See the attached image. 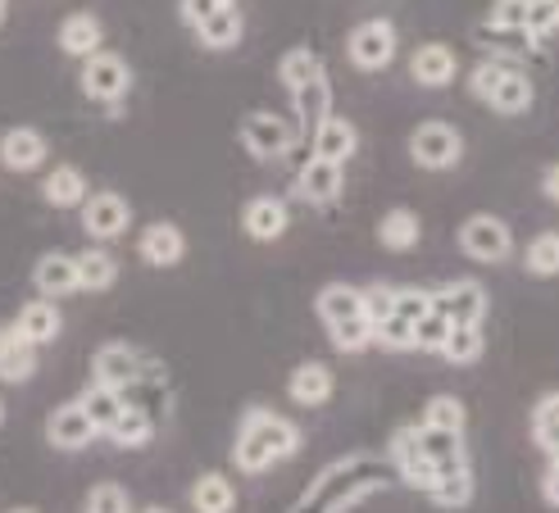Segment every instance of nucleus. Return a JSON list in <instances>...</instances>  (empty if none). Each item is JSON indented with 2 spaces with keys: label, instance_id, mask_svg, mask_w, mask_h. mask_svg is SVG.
<instances>
[{
  "label": "nucleus",
  "instance_id": "obj_27",
  "mask_svg": "<svg viewBox=\"0 0 559 513\" xmlns=\"http://www.w3.org/2000/svg\"><path fill=\"white\" fill-rule=\"evenodd\" d=\"M314 309H319L323 327L346 323V319H365V291L350 287V282H328V287L319 291V300H314Z\"/></svg>",
  "mask_w": 559,
  "mask_h": 513
},
{
  "label": "nucleus",
  "instance_id": "obj_36",
  "mask_svg": "<svg viewBox=\"0 0 559 513\" xmlns=\"http://www.w3.org/2000/svg\"><path fill=\"white\" fill-rule=\"evenodd\" d=\"M191 509L195 513H233L237 509V487L223 473H205L191 487Z\"/></svg>",
  "mask_w": 559,
  "mask_h": 513
},
{
  "label": "nucleus",
  "instance_id": "obj_26",
  "mask_svg": "<svg viewBox=\"0 0 559 513\" xmlns=\"http://www.w3.org/2000/svg\"><path fill=\"white\" fill-rule=\"evenodd\" d=\"M100 41H105V27H100V19L92 10H78V14H69L60 23V50L73 55V60H87V55L105 50Z\"/></svg>",
  "mask_w": 559,
  "mask_h": 513
},
{
  "label": "nucleus",
  "instance_id": "obj_58",
  "mask_svg": "<svg viewBox=\"0 0 559 513\" xmlns=\"http://www.w3.org/2000/svg\"><path fill=\"white\" fill-rule=\"evenodd\" d=\"M0 422H5V401H0Z\"/></svg>",
  "mask_w": 559,
  "mask_h": 513
},
{
  "label": "nucleus",
  "instance_id": "obj_46",
  "mask_svg": "<svg viewBox=\"0 0 559 513\" xmlns=\"http://www.w3.org/2000/svg\"><path fill=\"white\" fill-rule=\"evenodd\" d=\"M428 309H432V291H424V287H391V313L418 323Z\"/></svg>",
  "mask_w": 559,
  "mask_h": 513
},
{
  "label": "nucleus",
  "instance_id": "obj_23",
  "mask_svg": "<svg viewBox=\"0 0 559 513\" xmlns=\"http://www.w3.org/2000/svg\"><path fill=\"white\" fill-rule=\"evenodd\" d=\"M14 323H19V332L41 350V346H50V341L64 332V313H60V305H55V300L37 296V300H23V309L14 313Z\"/></svg>",
  "mask_w": 559,
  "mask_h": 513
},
{
  "label": "nucleus",
  "instance_id": "obj_19",
  "mask_svg": "<svg viewBox=\"0 0 559 513\" xmlns=\"http://www.w3.org/2000/svg\"><path fill=\"white\" fill-rule=\"evenodd\" d=\"M46 155H50V141L37 128H10L0 136V164L10 174H33V168L46 164Z\"/></svg>",
  "mask_w": 559,
  "mask_h": 513
},
{
  "label": "nucleus",
  "instance_id": "obj_22",
  "mask_svg": "<svg viewBox=\"0 0 559 513\" xmlns=\"http://www.w3.org/2000/svg\"><path fill=\"white\" fill-rule=\"evenodd\" d=\"M136 250H142V260L151 269H178L182 254H187V237H182L178 223H151V227H142Z\"/></svg>",
  "mask_w": 559,
  "mask_h": 513
},
{
  "label": "nucleus",
  "instance_id": "obj_13",
  "mask_svg": "<svg viewBox=\"0 0 559 513\" xmlns=\"http://www.w3.org/2000/svg\"><path fill=\"white\" fill-rule=\"evenodd\" d=\"M96 437H100V432H96V422L87 418V409H82L78 401L60 405V409H50V418H46V441H50L55 450H64V454L87 450Z\"/></svg>",
  "mask_w": 559,
  "mask_h": 513
},
{
  "label": "nucleus",
  "instance_id": "obj_3",
  "mask_svg": "<svg viewBox=\"0 0 559 513\" xmlns=\"http://www.w3.org/2000/svg\"><path fill=\"white\" fill-rule=\"evenodd\" d=\"M78 87L87 100L96 105H109V114H119L123 96L132 92V64L115 50H96L82 60V73H78Z\"/></svg>",
  "mask_w": 559,
  "mask_h": 513
},
{
  "label": "nucleus",
  "instance_id": "obj_8",
  "mask_svg": "<svg viewBox=\"0 0 559 513\" xmlns=\"http://www.w3.org/2000/svg\"><path fill=\"white\" fill-rule=\"evenodd\" d=\"M241 146H246V155H255V159L269 164V159L292 155L300 146V136H296L292 123L277 119V114L255 109V114H246V119H241Z\"/></svg>",
  "mask_w": 559,
  "mask_h": 513
},
{
  "label": "nucleus",
  "instance_id": "obj_50",
  "mask_svg": "<svg viewBox=\"0 0 559 513\" xmlns=\"http://www.w3.org/2000/svg\"><path fill=\"white\" fill-rule=\"evenodd\" d=\"M218 5H237V0H178V14H182V23H205Z\"/></svg>",
  "mask_w": 559,
  "mask_h": 513
},
{
  "label": "nucleus",
  "instance_id": "obj_43",
  "mask_svg": "<svg viewBox=\"0 0 559 513\" xmlns=\"http://www.w3.org/2000/svg\"><path fill=\"white\" fill-rule=\"evenodd\" d=\"M328 336H332V346H337L342 355H359V350L373 346V323L369 319H346V323H332Z\"/></svg>",
  "mask_w": 559,
  "mask_h": 513
},
{
  "label": "nucleus",
  "instance_id": "obj_45",
  "mask_svg": "<svg viewBox=\"0 0 559 513\" xmlns=\"http://www.w3.org/2000/svg\"><path fill=\"white\" fill-rule=\"evenodd\" d=\"M445 336H451V319L445 313H437V309H428L424 319L414 323V350H428V355H441V346H445Z\"/></svg>",
  "mask_w": 559,
  "mask_h": 513
},
{
  "label": "nucleus",
  "instance_id": "obj_18",
  "mask_svg": "<svg viewBox=\"0 0 559 513\" xmlns=\"http://www.w3.org/2000/svg\"><path fill=\"white\" fill-rule=\"evenodd\" d=\"M241 227L250 241H277V237H287L292 210L283 195H255V201H246V210H241Z\"/></svg>",
  "mask_w": 559,
  "mask_h": 513
},
{
  "label": "nucleus",
  "instance_id": "obj_52",
  "mask_svg": "<svg viewBox=\"0 0 559 513\" xmlns=\"http://www.w3.org/2000/svg\"><path fill=\"white\" fill-rule=\"evenodd\" d=\"M542 496L559 509V464H550V468H546V477H542Z\"/></svg>",
  "mask_w": 559,
  "mask_h": 513
},
{
  "label": "nucleus",
  "instance_id": "obj_16",
  "mask_svg": "<svg viewBox=\"0 0 559 513\" xmlns=\"http://www.w3.org/2000/svg\"><path fill=\"white\" fill-rule=\"evenodd\" d=\"M332 391H337V378H332L328 363H314V359L296 363L287 378V401L300 409H323L332 401Z\"/></svg>",
  "mask_w": 559,
  "mask_h": 513
},
{
  "label": "nucleus",
  "instance_id": "obj_6",
  "mask_svg": "<svg viewBox=\"0 0 559 513\" xmlns=\"http://www.w3.org/2000/svg\"><path fill=\"white\" fill-rule=\"evenodd\" d=\"M396 46H401V33L391 19H365L355 23V33L346 37V60L359 69V73H378L396 60Z\"/></svg>",
  "mask_w": 559,
  "mask_h": 513
},
{
  "label": "nucleus",
  "instance_id": "obj_12",
  "mask_svg": "<svg viewBox=\"0 0 559 513\" xmlns=\"http://www.w3.org/2000/svg\"><path fill=\"white\" fill-rule=\"evenodd\" d=\"M432 309L445 313L451 323H483L487 319V287L483 282H445V287L432 291Z\"/></svg>",
  "mask_w": 559,
  "mask_h": 513
},
{
  "label": "nucleus",
  "instance_id": "obj_20",
  "mask_svg": "<svg viewBox=\"0 0 559 513\" xmlns=\"http://www.w3.org/2000/svg\"><path fill=\"white\" fill-rule=\"evenodd\" d=\"M292 109H296V136L300 146L314 136V128L332 114V87H328V73H319L314 82H305V87L292 92Z\"/></svg>",
  "mask_w": 559,
  "mask_h": 513
},
{
  "label": "nucleus",
  "instance_id": "obj_9",
  "mask_svg": "<svg viewBox=\"0 0 559 513\" xmlns=\"http://www.w3.org/2000/svg\"><path fill=\"white\" fill-rule=\"evenodd\" d=\"M128 227H132V205L119 191H92L87 201H82V232L92 237V246L119 241Z\"/></svg>",
  "mask_w": 559,
  "mask_h": 513
},
{
  "label": "nucleus",
  "instance_id": "obj_29",
  "mask_svg": "<svg viewBox=\"0 0 559 513\" xmlns=\"http://www.w3.org/2000/svg\"><path fill=\"white\" fill-rule=\"evenodd\" d=\"M246 33V19L237 5H218L205 23H195V41H201L205 50H233Z\"/></svg>",
  "mask_w": 559,
  "mask_h": 513
},
{
  "label": "nucleus",
  "instance_id": "obj_10",
  "mask_svg": "<svg viewBox=\"0 0 559 513\" xmlns=\"http://www.w3.org/2000/svg\"><path fill=\"white\" fill-rule=\"evenodd\" d=\"M386 460H391V468H396V477L405 481V487H414V491L437 487V464L424 454V445H418V427H396V432H391Z\"/></svg>",
  "mask_w": 559,
  "mask_h": 513
},
{
  "label": "nucleus",
  "instance_id": "obj_39",
  "mask_svg": "<svg viewBox=\"0 0 559 513\" xmlns=\"http://www.w3.org/2000/svg\"><path fill=\"white\" fill-rule=\"evenodd\" d=\"M523 269L533 277H559V232H537L523 250Z\"/></svg>",
  "mask_w": 559,
  "mask_h": 513
},
{
  "label": "nucleus",
  "instance_id": "obj_56",
  "mask_svg": "<svg viewBox=\"0 0 559 513\" xmlns=\"http://www.w3.org/2000/svg\"><path fill=\"white\" fill-rule=\"evenodd\" d=\"M550 464H559V445H555V450H550Z\"/></svg>",
  "mask_w": 559,
  "mask_h": 513
},
{
  "label": "nucleus",
  "instance_id": "obj_38",
  "mask_svg": "<svg viewBox=\"0 0 559 513\" xmlns=\"http://www.w3.org/2000/svg\"><path fill=\"white\" fill-rule=\"evenodd\" d=\"M437 509H468L473 500V468H455V473H441L437 487L428 491Z\"/></svg>",
  "mask_w": 559,
  "mask_h": 513
},
{
  "label": "nucleus",
  "instance_id": "obj_5",
  "mask_svg": "<svg viewBox=\"0 0 559 513\" xmlns=\"http://www.w3.org/2000/svg\"><path fill=\"white\" fill-rule=\"evenodd\" d=\"M409 159L428 174H441V168H455L464 159V136L455 123L445 119H428L409 132Z\"/></svg>",
  "mask_w": 559,
  "mask_h": 513
},
{
  "label": "nucleus",
  "instance_id": "obj_21",
  "mask_svg": "<svg viewBox=\"0 0 559 513\" xmlns=\"http://www.w3.org/2000/svg\"><path fill=\"white\" fill-rule=\"evenodd\" d=\"M33 287L46 296V300H64L78 291V260L64 250H46L41 260L33 264Z\"/></svg>",
  "mask_w": 559,
  "mask_h": 513
},
{
  "label": "nucleus",
  "instance_id": "obj_34",
  "mask_svg": "<svg viewBox=\"0 0 559 513\" xmlns=\"http://www.w3.org/2000/svg\"><path fill=\"white\" fill-rule=\"evenodd\" d=\"M155 432H159V422L146 414V409H136V405H128L123 409V418L115 422V427H109V441H115L119 450H146L151 441H155Z\"/></svg>",
  "mask_w": 559,
  "mask_h": 513
},
{
  "label": "nucleus",
  "instance_id": "obj_31",
  "mask_svg": "<svg viewBox=\"0 0 559 513\" xmlns=\"http://www.w3.org/2000/svg\"><path fill=\"white\" fill-rule=\"evenodd\" d=\"M78 405L87 409V418L96 422V432L105 437L109 427H115L119 418H123V409H128V401H123V391H115V386H100V382H92L87 391L78 395Z\"/></svg>",
  "mask_w": 559,
  "mask_h": 513
},
{
  "label": "nucleus",
  "instance_id": "obj_7",
  "mask_svg": "<svg viewBox=\"0 0 559 513\" xmlns=\"http://www.w3.org/2000/svg\"><path fill=\"white\" fill-rule=\"evenodd\" d=\"M460 250L468 254V260H478V264H506L510 254H514V232H510L506 218L473 214L460 227Z\"/></svg>",
  "mask_w": 559,
  "mask_h": 513
},
{
  "label": "nucleus",
  "instance_id": "obj_41",
  "mask_svg": "<svg viewBox=\"0 0 559 513\" xmlns=\"http://www.w3.org/2000/svg\"><path fill=\"white\" fill-rule=\"evenodd\" d=\"M533 441L550 454L559 445V391H546L533 405Z\"/></svg>",
  "mask_w": 559,
  "mask_h": 513
},
{
  "label": "nucleus",
  "instance_id": "obj_51",
  "mask_svg": "<svg viewBox=\"0 0 559 513\" xmlns=\"http://www.w3.org/2000/svg\"><path fill=\"white\" fill-rule=\"evenodd\" d=\"M365 319H369V323L391 319V287H369V291H365Z\"/></svg>",
  "mask_w": 559,
  "mask_h": 513
},
{
  "label": "nucleus",
  "instance_id": "obj_14",
  "mask_svg": "<svg viewBox=\"0 0 559 513\" xmlns=\"http://www.w3.org/2000/svg\"><path fill=\"white\" fill-rule=\"evenodd\" d=\"M409 77L418 82V87H428V92H441V87H451V82L460 77V55L445 46V41H428V46H418L409 55Z\"/></svg>",
  "mask_w": 559,
  "mask_h": 513
},
{
  "label": "nucleus",
  "instance_id": "obj_28",
  "mask_svg": "<svg viewBox=\"0 0 559 513\" xmlns=\"http://www.w3.org/2000/svg\"><path fill=\"white\" fill-rule=\"evenodd\" d=\"M473 41L478 46H487L491 50V60H527V55H537V46L542 41H533L523 33V27H491V23H483L478 33H473Z\"/></svg>",
  "mask_w": 559,
  "mask_h": 513
},
{
  "label": "nucleus",
  "instance_id": "obj_44",
  "mask_svg": "<svg viewBox=\"0 0 559 513\" xmlns=\"http://www.w3.org/2000/svg\"><path fill=\"white\" fill-rule=\"evenodd\" d=\"M373 346L396 350V355L414 350V323H409V319H401V313H391V319L373 323Z\"/></svg>",
  "mask_w": 559,
  "mask_h": 513
},
{
  "label": "nucleus",
  "instance_id": "obj_48",
  "mask_svg": "<svg viewBox=\"0 0 559 513\" xmlns=\"http://www.w3.org/2000/svg\"><path fill=\"white\" fill-rule=\"evenodd\" d=\"M506 69H510V60H483L478 69L468 73V92L487 105V100H491V92L500 87V77H506Z\"/></svg>",
  "mask_w": 559,
  "mask_h": 513
},
{
  "label": "nucleus",
  "instance_id": "obj_55",
  "mask_svg": "<svg viewBox=\"0 0 559 513\" xmlns=\"http://www.w3.org/2000/svg\"><path fill=\"white\" fill-rule=\"evenodd\" d=\"M142 513H174V509H164V504H151V509H142Z\"/></svg>",
  "mask_w": 559,
  "mask_h": 513
},
{
  "label": "nucleus",
  "instance_id": "obj_25",
  "mask_svg": "<svg viewBox=\"0 0 559 513\" xmlns=\"http://www.w3.org/2000/svg\"><path fill=\"white\" fill-rule=\"evenodd\" d=\"M92 195V187H87V174L82 168H73V164H60V168H50L46 174V182H41V201L46 205H55V210H82V201Z\"/></svg>",
  "mask_w": 559,
  "mask_h": 513
},
{
  "label": "nucleus",
  "instance_id": "obj_42",
  "mask_svg": "<svg viewBox=\"0 0 559 513\" xmlns=\"http://www.w3.org/2000/svg\"><path fill=\"white\" fill-rule=\"evenodd\" d=\"M82 513H132V496L119 481H96V487L82 496Z\"/></svg>",
  "mask_w": 559,
  "mask_h": 513
},
{
  "label": "nucleus",
  "instance_id": "obj_17",
  "mask_svg": "<svg viewBox=\"0 0 559 513\" xmlns=\"http://www.w3.org/2000/svg\"><path fill=\"white\" fill-rule=\"evenodd\" d=\"M305 146H310V155L346 168V164L355 159V151H359V132H355L350 119H342V114H328V119L314 128V136L305 141Z\"/></svg>",
  "mask_w": 559,
  "mask_h": 513
},
{
  "label": "nucleus",
  "instance_id": "obj_40",
  "mask_svg": "<svg viewBox=\"0 0 559 513\" xmlns=\"http://www.w3.org/2000/svg\"><path fill=\"white\" fill-rule=\"evenodd\" d=\"M424 427H445V432H464L468 427V409L460 395H432V401L424 405V418H418Z\"/></svg>",
  "mask_w": 559,
  "mask_h": 513
},
{
  "label": "nucleus",
  "instance_id": "obj_33",
  "mask_svg": "<svg viewBox=\"0 0 559 513\" xmlns=\"http://www.w3.org/2000/svg\"><path fill=\"white\" fill-rule=\"evenodd\" d=\"M487 350V336H483V323H451V336H445L441 346V359L455 363V368H468L478 363Z\"/></svg>",
  "mask_w": 559,
  "mask_h": 513
},
{
  "label": "nucleus",
  "instance_id": "obj_35",
  "mask_svg": "<svg viewBox=\"0 0 559 513\" xmlns=\"http://www.w3.org/2000/svg\"><path fill=\"white\" fill-rule=\"evenodd\" d=\"M378 241L386 250H414L424 241V223H418L414 210H386L382 223H378Z\"/></svg>",
  "mask_w": 559,
  "mask_h": 513
},
{
  "label": "nucleus",
  "instance_id": "obj_59",
  "mask_svg": "<svg viewBox=\"0 0 559 513\" xmlns=\"http://www.w3.org/2000/svg\"><path fill=\"white\" fill-rule=\"evenodd\" d=\"M550 5H555V14H559V0H550Z\"/></svg>",
  "mask_w": 559,
  "mask_h": 513
},
{
  "label": "nucleus",
  "instance_id": "obj_15",
  "mask_svg": "<svg viewBox=\"0 0 559 513\" xmlns=\"http://www.w3.org/2000/svg\"><path fill=\"white\" fill-rule=\"evenodd\" d=\"M37 378V346L19 332V323H0V382L23 386Z\"/></svg>",
  "mask_w": 559,
  "mask_h": 513
},
{
  "label": "nucleus",
  "instance_id": "obj_49",
  "mask_svg": "<svg viewBox=\"0 0 559 513\" xmlns=\"http://www.w3.org/2000/svg\"><path fill=\"white\" fill-rule=\"evenodd\" d=\"M523 14H527V0H491L487 23L491 27H523Z\"/></svg>",
  "mask_w": 559,
  "mask_h": 513
},
{
  "label": "nucleus",
  "instance_id": "obj_4",
  "mask_svg": "<svg viewBox=\"0 0 559 513\" xmlns=\"http://www.w3.org/2000/svg\"><path fill=\"white\" fill-rule=\"evenodd\" d=\"M146 378H159V368L136 346H128V341H109V346H100L92 355V382H100V386L132 391L136 382H146Z\"/></svg>",
  "mask_w": 559,
  "mask_h": 513
},
{
  "label": "nucleus",
  "instance_id": "obj_11",
  "mask_svg": "<svg viewBox=\"0 0 559 513\" xmlns=\"http://www.w3.org/2000/svg\"><path fill=\"white\" fill-rule=\"evenodd\" d=\"M342 187H346L342 164H328V159H319V155L305 159L300 174H296V195H300L305 205H314V210L337 205V201H342Z\"/></svg>",
  "mask_w": 559,
  "mask_h": 513
},
{
  "label": "nucleus",
  "instance_id": "obj_32",
  "mask_svg": "<svg viewBox=\"0 0 559 513\" xmlns=\"http://www.w3.org/2000/svg\"><path fill=\"white\" fill-rule=\"evenodd\" d=\"M487 105H491L496 114H510V119H514V114H527V109H533V77H527L519 64H510Z\"/></svg>",
  "mask_w": 559,
  "mask_h": 513
},
{
  "label": "nucleus",
  "instance_id": "obj_30",
  "mask_svg": "<svg viewBox=\"0 0 559 513\" xmlns=\"http://www.w3.org/2000/svg\"><path fill=\"white\" fill-rule=\"evenodd\" d=\"M78 260V291H109L119 282V264L105 246H87L73 254Z\"/></svg>",
  "mask_w": 559,
  "mask_h": 513
},
{
  "label": "nucleus",
  "instance_id": "obj_53",
  "mask_svg": "<svg viewBox=\"0 0 559 513\" xmlns=\"http://www.w3.org/2000/svg\"><path fill=\"white\" fill-rule=\"evenodd\" d=\"M542 195H546V201H555V205H559V164H550L546 174H542Z\"/></svg>",
  "mask_w": 559,
  "mask_h": 513
},
{
  "label": "nucleus",
  "instance_id": "obj_2",
  "mask_svg": "<svg viewBox=\"0 0 559 513\" xmlns=\"http://www.w3.org/2000/svg\"><path fill=\"white\" fill-rule=\"evenodd\" d=\"M300 450V427L283 414H273L264 405L246 409L241 427H237V441H233V468L246 477H260L269 473L277 460H292Z\"/></svg>",
  "mask_w": 559,
  "mask_h": 513
},
{
  "label": "nucleus",
  "instance_id": "obj_47",
  "mask_svg": "<svg viewBox=\"0 0 559 513\" xmlns=\"http://www.w3.org/2000/svg\"><path fill=\"white\" fill-rule=\"evenodd\" d=\"M559 27V14L550 0H527V14H523V33L533 37V41H546L550 33Z\"/></svg>",
  "mask_w": 559,
  "mask_h": 513
},
{
  "label": "nucleus",
  "instance_id": "obj_54",
  "mask_svg": "<svg viewBox=\"0 0 559 513\" xmlns=\"http://www.w3.org/2000/svg\"><path fill=\"white\" fill-rule=\"evenodd\" d=\"M10 19V0H0V23H5Z\"/></svg>",
  "mask_w": 559,
  "mask_h": 513
},
{
  "label": "nucleus",
  "instance_id": "obj_1",
  "mask_svg": "<svg viewBox=\"0 0 559 513\" xmlns=\"http://www.w3.org/2000/svg\"><path fill=\"white\" fill-rule=\"evenodd\" d=\"M396 481L391 460H373V454H355V460L332 464L328 473H319L310 481V491L300 496L296 513H346L350 504H359L365 496L382 491Z\"/></svg>",
  "mask_w": 559,
  "mask_h": 513
},
{
  "label": "nucleus",
  "instance_id": "obj_24",
  "mask_svg": "<svg viewBox=\"0 0 559 513\" xmlns=\"http://www.w3.org/2000/svg\"><path fill=\"white\" fill-rule=\"evenodd\" d=\"M418 445H424V454L437 464V477L455 473V468H468L464 432H445V427H424V422H418Z\"/></svg>",
  "mask_w": 559,
  "mask_h": 513
},
{
  "label": "nucleus",
  "instance_id": "obj_37",
  "mask_svg": "<svg viewBox=\"0 0 559 513\" xmlns=\"http://www.w3.org/2000/svg\"><path fill=\"white\" fill-rule=\"evenodd\" d=\"M319 73H328V69H323V60H319L310 46H292L283 60H277V77H283V87H287V92L305 87V82H314Z\"/></svg>",
  "mask_w": 559,
  "mask_h": 513
},
{
  "label": "nucleus",
  "instance_id": "obj_57",
  "mask_svg": "<svg viewBox=\"0 0 559 513\" xmlns=\"http://www.w3.org/2000/svg\"><path fill=\"white\" fill-rule=\"evenodd\" d=\"M10 513H37V509H23V504H19V509H10Z\"/></svg>",
  "mask_w": 559,
  "mask_h": 513
}]
</instances>
